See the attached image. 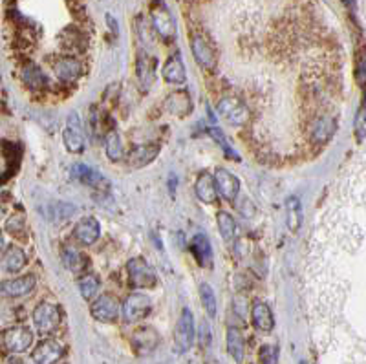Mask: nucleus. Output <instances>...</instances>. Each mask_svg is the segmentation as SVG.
I'll return each mask as SVG.
<instances>
[{"label":"nucleus","mask_w":366,"mask_h":364,"mask_svg":"<svg viewBox=\"0 0 366 364\" xmlns=\"http://www.w3.org/2000/svg\"><path fill=\"white\" fill-rule=\"evenodd\" d=\"M194 338H196V328H194V317L191 309H183L182 315L176 324V332H174V346L178 354H187L193 348Z\"/></svg>","instance_id":"obj_1"},{"label":"nucleus","mask_w":366,"mask_h":364,"mask_svg":"<svg viewBox=\"0 0 366 364\" xmlns=\"http://www.w3.org/2000/svg\"><path fill=\"white\" fill-rule=\"evenodd\" d=\"M218 114L235 126L247 125L251 119V112L238 97H222L218 103Z\"/></svg>","instance_id":"obj_2"},{"label":"nucleus","mask_w":366,"mask_h":364,"mask_svg":"<svg viewBox=\"0 0 366 364\" xmlns=\"http://www.w3.org/2000/svg\"><path fill=\"white\" fill-rule=\"evenodd\" d=\"M33 324L41 333H53L61 324V312L52 302H41L33 312Z\"/></svg>","instance_id":"obj_3"},{"label":"nucleus","mask_w":366,"mask_h":364,"mask_svg":"<svg viewBox=\"0 0 366 364\" xmlns=\"http://www.w3.org/2000/svg\"><path fill=\"white\" fill-rule=\"evenodd\" d=\"M33 344L32 329L24 328V326H15V328L6 329L2 333V346L6 352L10 354H24L26 349Z\"/></svg>","instance_id":"obj_4"},{"label":"nucleus","mask_w":366,"mask_h":364,"mask_svg":"<svg viewBox=\"0 0 366 364\" xmlns=\"http://www.w3.org/2000/svg\"><path fill=\"white\" fill-rule=\"evenodd\" d=\"M126 273H128V280H131L132 286L139 287V289H143V287H154V284H156V273L139 256L132 258L126 264Z\"/></svg>","instance_id":"obj_5"},{"label":"nucleus","mask_w":366,"mask_h":364,"mask_svg":"<svg viewBox=\"0 0 366 364\" xmlns=\"http://www.w3.org/2000/svg\"><path fill=\"white\" fill-rule=\"evenodd\" d=\"M92 317L99 323H114L119 317V300L112 293H105L92 302Z\"/></svg>","instance_id":"obj_6"},{"label":"nucleus","mask_w":366,"mask_h":364,"mask_svg":"<svg viewBox=\"0 0 366 364\" xmlns=\"http://www.w3.org/2000/svg\"><path fill=\"white\" fill-rule=\"evenodd\" d=\"M151 21L154 30L157 32V35L165 39V41H174L176 39V24H174V19L171 15V11L165 8L163 4L157 2L151 11Z\"/></svg>","instance_id":"obj_7"},{"label":"nucleus","mask_w":366,"mask_h":364,"mask_svg":"<svg viewBox=\"0 0 366 364\" xmlns=\"http://www.w3.org/2000/svg\"><path fill=\"white\" fill-rule=\"evenodd\" d=\"M151 298L143 293H132L123 302V317L126 323H137L151 313Z\"/></svg>","instance_id":"obj_8"},{"label":"nucleus","mask_w":366,"mask_h":364,"mask_svg":"<svg viewBox=\"0 0 366 364\" xmlns=\"http://www.w3.org/2000/svg\"><path fill=\"white\" fill-rule=\"evenodd\" d=\"M35 284L37 278L33 275L17 276V278H11V280L0 282V297H8V298L24 297V295H30V293L35 289Z\"/></svg>","instance_id":"obj_9"},{"label":"nucleus","mask_w":366,"mask_h":364,"mask_svg":"<svg viewBox=\"0 0 366 364\" xmlns=\"http://www.w3.org/2000/svg\"><path fill=\"white\" fill-rule=\"evenodd\" d=\"M63 141L64 146L72 154H79V152L84 151V135L83 131H81V119H79V115L75 112L68 115V123H66V128L63 132Z\"/></svg>","instance_id":"obj_10"},{"label":"nucleus","mask_w":366,"mask_h":364,"mask_svg":"<svg viewBox=\"0 0 366 364\" xmlns=\"http://www.w3.org/2000/svg\"><path fill=\"white\" fill-rule=\"evenodd\" d=\"M213 180H215L216 193L222 198L227 200V202L236 200V196L240 193V182H238V178L235 174H231L227 169H218L215 176H213Z\"/></svg>","instance_id":"obj_11"},{"label":"nucleus","mask_w":366,"mask_h":364,"mask_svg":"<svg viewBox=\"0 0 366 364\" xmlns=\"http://www.w3.org/2000/svg\"><path fill=\"white\" fill-rule=\"evenodd\" d=\"M63 344L48 338V341H42V343L33 349L32 359L35 364H57L59 361L63 359Z\"/></svg>","instance_id":"obj_12"},{"label":"nucleus","mask_w":366,"mask_h":364,"mask_svg":"<svg viewBox=\"0 0 366 364\" xmlns=\"http://www.w3.org/2000/svg\"><path fill=\"white\" fill-rule=\"evenodd\" d=\"M160 154V145L157 143H146V145H139L136 149H132L126 156V163L131 169H143V166L151 165Z\"/></svg>","instance_id":"obj_13"},{"label":"nucleus","mask_w":366,"mask_h":364,"mask_svg":"<svg viewBox=\"0 0 366 364\" xmlns=\"http://www.w3.org/2000/svg\"><path fill=\"white\" fill-rule=\"evenodd\" d=\"M191 50H193L196 63H198L202 68H205V70H213V68L216 66L215 50L211 48V44L205 41L204 37L194 35L193 39H191Z\"/></svg>","instance_id":"obj_14"},{"label":"nucleus","mask_w":366,"mask_h":364,"mask_svg":"<svg viewBox=\"0 0 366 364\" xmlns=\"http://www.w3.org/2000/svg\"><path fill=\"white\" fill-rule=\"evenodd\" d=\"M73 178L81 182L83 185L90 189H97V191H108V180H106L101 172L94 171L86 165H75L73 166Z\"/></svg>","instance_id":"obj_15"},{"label":"nucleus","mask_w":366,"mask_h":364,"mask_svg":"<svg viewBox=\"0 0 366 364\" xmlns=\"http://www.w3.org/2000/svg\"><path fill=\"white\" fill-rule=\"evenodd\" d=\"M160 344V335L154 328H139L132 335V348L139 355L151 354Z\"/></svg>","instance_id":"obj_16"},{"label":"nucleus","mask_w":366,"mask_h":364,"mask_svg":"<svg viewBox=\"0 0 366 364\" xmlns=\"http://www.w3.org/2000/svg\"><path fill=\"white\" fill-rule=\"evenodd\" d=\"M73 234H75V238H77L81 244L92 245V244H95L97 240H99L101 225L95 218H92V216H86V218L79 220L77 225H75V231H73Z\"/></svg>","instance_id":"obj_17"},{"label":"nucleus","mask_w":366,"mask_h":364,"mask_svg":"<svg viewBox=\"0 0 366 364\" xmlns=\"http://www.w3.org/2000/svg\"><path fill=\"white\" fill-rule=\"evenodd\" d=\"M163 79L171 84H183L187 81V72L185 64L180 53H174L167 59V63L163 64Z\"/></svg>","instance_id":"obj_18"},{"label":"nucleus","mask_w":366,"mask_h":364,"mask_svg":"<svg viewBox=\"0 0 366 364\" xmlns=\"http://www.w3.org/2000/svg\"><path fill=\"white\" fill-rule=\"evenodd\" d=\"M251 317L253 324H255L256 329H260L264 333H269L275 326V318H273L271 307L267 306L266 302L256 300L251 307Z\"/></svg>","instance_id":"obj_19"},{"label":"nucleus","mask_w":366,"mask_h":364,"mask_svg":"<svg viewBox=\"0 0 366 364\" xmlns=\"http://www.w3.org/2000/svg\"><path fill=\"white\" fill-rule=\"evenodd\" d=\"M191 251H193L194 258L202 267H211L213 264V247H211L209 238L205 234H196L191 242Z\"/></svg>","instance_id":"obj_20"},{"label":"nucleus","mask_w":366,"mask_h":364,"mask_svg":"<svg viewBox=\"0 0 366 364\" xmlns=\"http://www.w3.org/2000/svg\"><path fill=\"white\" fill-rule=\"evenodd\" d=\"M196 196L204 203H215L218 198V193H216L215 187V180L211 176L209 172H202L198 178H196Z\"/></svg>","instance_id":"obj_21"},{"label":"nucleus","mask_w":366,"mask_h":364,"mask_svg":"<svg viewBox=\"0 0 366 364\" xmlns=\"http://www.w3.org/2000/svg\"><path fill=\"white\" fill-rule=\"evenodd\" d=\"M55 73L64 83H72L81 75V63L73 57H61L55 63Z\"/></svg>","instance_id":"obj_22"},{"label":"nucleus","mask_w":366,"mask_h":364,"mask_svg":"<svg viewBox=\"0 0 366 364\" xmlns=\"http://www.w3.org/2000/svg\"><path fill=\"white\" fill-rule=\"evenodd\" d=\"M163 106L174 115H187L193 110V101H191L187 92H173Z\"/></svg>","instance_id":"obj_23"},{"label":"nucleus","mask_w":366,"mask_h":364,"mask_svg":"<svg viewBox=\"0 0 366 364\" xmlns=\"http://www.w3.org/2000/svg\"><path fill=\"white\" fill-rule=\"evenodd\" d=\"M63 262L73 275H83L88 269V258L75 247H66L63 251Z\"/></svg>","instance_id":"obj_24"},{"label":"nucleus","mask_w":366,"mask_h":364,"mask_svg":"<svg viewBox=\"0 0 366 364\" xmlns=\"http://www.w3.org/2000/svg\"><path fill=\"white\" fill-rule=\"evenodd\" d=\"M26 265V255L21 247L17 245H11L6 249V253L2 255V267L8 273H19Z\"/></svg>","instance_id":"obj_25"},{"label":"nucleus","mask_w":366,"mask_h":364,"mask_svg":"<svg viewBox=\"0 0 366 364\" xmlns=\"http://www.w3.org/2000/svg\"><path fill=\"white\" fill-rule=\"evenodd\" d=\"M227 352H229V355L233 357L235 363L240 364L244 361L246 344H244V337H242V332L238 328L227 329Z\"/></svg>","instance_id":"obj_26"},{"label":"nucleus","mask_w":366,"mask_h":364,"mask_svg":"<svg viewBox=\"0 0 366 364\" xmlns=\"http://www.w3.org/2000/svg\"><path fill=\"white\" fill-rule=\"evenodd\" d=\"M154 72H156L154 59L139 55L137 57V79H139V83H142V86L145 90L151 88L152 83H154Z\"/></svg>","instance_id":"obj_27"},{"label":"nucleus","mask_w":366,"mask_h":364,"mask_svg":"<svg viewBox=\"0 0 366 364\" xmlns=\"http://www.w3.org/2000/svg\"><path fill=\"white\" fill-rule=\"evenodd\" d=\"M286 213H288V227L291 233H297L300 229V224H302V207H300V202L295 196H289L286 200Z\"/></svg>","instance_id":"obj_28"},{"label":"nucleus","mask_w":366,"mask_h":364,"mask_svg":"<svg viewBox=\"0 0 366 364\" xmlns=\"http://www.w3.org/2000/svg\"><path fill=\"white\" fill-rule=\"evenodd\" d=\"M22 79H24V83L32 90H39L46 84V75L42 73L41 68L33 63H28L26 66H24V70H22Z\"/></svg>","instance_id":"obj_29"},{"label":"nucleus","mask_w":366,"mask_h":364,"mask_svg":"<svg viewBox=\"0 0 366 364\" xmlns=\"http://www.w3.org/2000/svg\"><path fill=\"white\" fill-rule=\"evenodd\" d=\"M335 126H337V123H335L334 117H328V115L320 117L314 125V140L319 141V143H326L335 134Z\"/></svg>","instance_id":"obj_30"},{"label":"nucleus","mask_w":366,"mask_h":364,"mask_svg":"<svg viewBox=\"0 0 366 364\" xmlns=\"http://www.w3.org/2000/svg\"><path fill=\"white\" fill-rule=\"evenodd\" d=\"M105 151L110 162H119L123 157V143L117 131H110L105 137Z\"/></svg>","instance_id":"obj_31"},{"label":"nucleus","mask_w":366,"mask_h":364,"mask_svg":"<svg viewBox=\"0 0 366 364\" xmlns=\"http://www.w3.org/2000/svg\"><path fill=\"white\" fill-rule=\"evenodd\" d=\"M216 222H218V229H220V234H222V238L227 240V242H231V240L235 238L236 222L229 213L220 211L218 216H216Z\"/></svg>","instance_id":"obj_32"},{"label":"nucleus","mask_w":366,"mask_h":364,"mask_svg":"<svg viewBox=\"0 0 366 364\" xmlns=\"http://www.w3.org/2000/svg\"><path fill=\"white\" fill-rule=\"evenodd\" d=\"M97 289H99V278L92 275V273L79 278V291H81L84 300H92V298L95 297Z\"/></svg>","instance_id":"obj_33"},{"label":"nucleus","mask_w":366,"mask_h":364,"mask_svg":"<svg viewBox=\"0 0 366 364\" xmlns=\"http://www.w3.org/2000/svg\"><path fill=\"white\" fill-rule=\"evenodd\" d=\"M200 298H202V304H204V309L207 312L211 318L216 317V309H218V304H216V295L213 291V287L204 282L202 286H200Z\"/></svg>","instance_id":"obj_34"},{"label":"nucleus","mask_w":366,"mask_h":364,"mask_svg":"<svg viewBox=\"0 0 366 364\" xmlns=\"http://www.w3.org/2000/svg\"><path fill=\"white\" fill-rule=\"evenodd\" d=\"M354 132L359 143L365 141L366 134V114H365V104H361V108L357 110V115L354 117Z\"/></svg>","instance_id":"obj_35"},{"label":"nucleus","mask_w":366,"mask_h":364,"mask_svg":"<svg viewBox=\"0 0 366 364\" xmlns=\"http://www.w3.org/2000/svg\"><path fill=\"white\" fill-rule=\"evenodd\" d=\"M260 364H278V349L273 344H264L258 352Z\"/></svg>","instance_id":"obj_36"},{"label":"nucleus","mask_w":366,"mask_h":364,"mask_svg":"<svg viewBox=\"0 0 366 364\" xmlns=\"http://www.w3.org/2000/svg\"><path fill=\"white\" fill-rule=\"evenodd\" d=\"M209 135L211 137H213V140L216 141V143H218L220 146H222V149H224L225 151V154H227V156L229 157H233V160H238V156H236V152H233V149H231L229 145H227V140H225V135L222 134V131H220V128H216V126H213V128H209Z\"/></svg>","instance_id":"obj_37"},{"label":"nucleus","mask_w":366,"mask_h":364,"mask_svg":"<svg viewBox=\"0 0 366 364\" xmlns=\"http://www.w3.org/2000/svg\"><path fill=\"white\" fill-rule=\"evenodd\" d=\"M238 211L244 218H251L253 214H255V205L251 203V200L242 198L240 203H238Z\"/></svg>","instance_id":"obj_38"},{"label":"nucleus","mask_w":366,"mask_h":364,"mask_svg":"<svg viewBox=\"0 0 366 364\" xmlns=\"http://www.w3.org/2000/svg\"><path fill=\"white\" fill-rule=\"evenodd\" d=\"M22 227H24V218H22V216H13V218L8 220V224H6V229L13 234L19 233Z\"/></svg>","instance_id":"obj_39"},{"label":"nucleus","mask_w":366,"mask_h":364,"mask_svg":"<svg viewBox=\"0 0 366 364\" xmlns=\"http://www.w3.org/2000/svg\"><path fill=\"white\" fill-rule=\"evenodd\" d=\"M211 343V328L207 324H202V346H209Z\"/></svg>","instance_id":"obj_40"},{"label":"nucleus","mask_w":366,"mask_h":364,"mask_svg":"<svg viewBox=\"0 0 366 364\" xmlns=\"http://www.w3.org/2000/svg\"><path fill=\"white\" fill-rule=\"evenodd\" d=\"M4 247V238H2V233H0V251Z\"/></svg>","instance_id":"obj_41"},{"label":"nucleus","mask_w":366,"mask_h":364,"mask_svg":"<svg viewBox=\"0 0 366 364\" xmlns=\"http://www.w3.org/2000/svg\"><path fill=\"white\" fill-rule=\"evenodd\" d=\"M298 364H308V363H304V361H300V363H298Z\"/></svg>","instance_id":"obj_42"}]
</instances>
